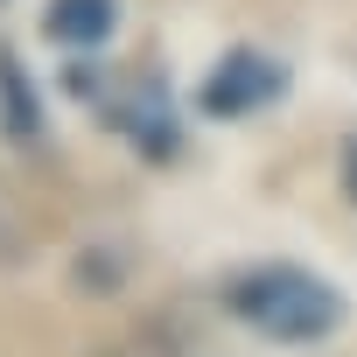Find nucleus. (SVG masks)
<instances>
[{"label":"nucleus","mask_w":357,"mask_h":357,"mask_svg":"<svg viewBox=\"0 0 357 357\" xmlns=\"http://www.w3.org/2000/svg\"><path fill=\"white\" fill-rule=\"evenodd\" d=\"M225 315H238L245 329H259L266 343H322L336 322H343V294L294 266V259H259V266H238L225 287H218Z\"/></svg>","instance_id":"1"},{"label":"nucleus","mask_w":357,"mask_h":357,"mask_svg":"<svg viewBox=\"0 0 357 357\" xmlns=\"http://www.w3.org/2000/svg\"><path fill=\"white\" fill-rule=\"evenodd\" d=\"M287 91V63H273L266 50H225L211 63V77L197 84V112L204 119H252Z\"/></svg>","instance_id":"2"},{"label":"nucleus","mask_w":357,"mask_h":357,"mask_svg":"<svg viewBox=\"0 0 357 357\" xmlns=\"http://www.w3.org/2000/svg\"><path fill=\"white\" fill-rule=\"evenodd\" d=\"M98 112H105V126H112V133H126L147 161H168V154H175V140H183V133H175V105H168V84H161V77L112 84Z\"/></svg>","instance_id":"3"},{"label":"nucleus","mask_w":357,"mask_h":357,"mask_svg":"<svg viewBox=\"0 0 357 357\" xmlns=\"http://www.w3.org/2000/svg\"><path fill=\"white\" fill-rule=\"evenodd\" d=\"M119 29V0H50V15H43V36L56 50H98L112 43Z\"/></svg>","instance_id":"4"},{"label":"nucleus","mask_w":357,"mask_h":357,"mask_svg":"<svg viewBox=\"0 0 357 357\" xmlns=\"http://www.w3.org/2000/svg\"><path fill=\"white\" fill-rule=\"evenodd\" d=\"M0 126H8L15 140L43 133V98H36V84H29V70H22L15 50H0Z\"/></svg>","instance_id":"5"},{"label":"nucleus","mask_w":357,"mask_h":357,"mask_svg":"<svg viewBox=\"0 0 357 357\" xmlns=\"http://www.w3.org/2000/svg\"><path fill=\"white\" fill-rule=\"evenodd\" d=\"M77 287H84V294H112V287H119V259L84 252V259H77Z\"/></svg>","instance_id":"6"},{"label":"nucleus","mask_w":357,"mask_h":357,"mask_svg":"<svg viewBox=\"0 0 357 357\" xmlns=\"http://www.w3.org/2000/svg\"><path fill=\"white\" fill-rule=\"evenodd\" d=\"M336 175H343V197L357 204V133L343 140V161H336Z\"/></svg>","instance_id":"7"},{"label":"nucleus","mask_w":357,"mask_h":357,"mask_svg":"<svg viewBox=\"0 0 357 357\" xmlns=\"http://www.w3.org/2000/svg\"><path fill=\"white\" fill-rule=\"evenodd\" d=\"M0 259H22V245L8 238V225H0Z\"/></svg>","instance_id":"8"}]
</instances>
